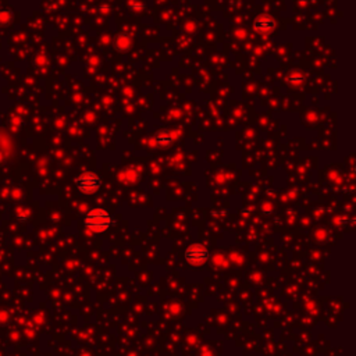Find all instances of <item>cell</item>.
I'll use <instances>...</instances> for the list:
<instances>
[{
    "label": "cell",
    "mask_w": 356,
    "mask_h": 356,
    "mask_svg": "<svg viewBox=\"0 0 356 356\" xmlns=\"http://www.w3.org/2000/svg\"><path fill=\"white\" fill-rule=\"evenodd\" d=\"M85 227L92 233L102 234L106 233L113 226V217L106 209H92L89 213L84 217Z\"/></svg>",
    "instance_id": "cell-1"
},
{
    "label": "cell",
    "mask_w": 356,
    "mask_h": 356,
    "mask_svg": "<svg viewBox=\"0 0 356 356\" xmlns=\"http://www.w3.org/2000/svg\"><path fill=\"white\" fill-rule=\"evenodd\" d=\"M77 189L79 192H82L85 195L95 194L97 189L102 185V180L100 177L93 173V171H85L82 174L79 175L75 181Z\"/></svg>",
    "instance_id": "cell-2"
},
{
    "label": "cell",
    "mask_w": 356,
    "mask_h": 356,
    "mask_svg": "<svg viewBox=\"0 0 356 356\" xmlns=\"http://www.w3.org/2000/svg\"><path fill=\"white\" fill-rule=\"evenodd\" d=\"M184 256L189 265L199 266L203 265L209 259V251H207L206 246L201 245V244H192L185 249Z\"/></svg>",
    "instance_id": "cell-3"
},
{
    "label": "cell",
    "mask_w": 356,
    "mask_h": 356,
    "mask_svg": "<svg viewBox=\"0 0 356 356\" xmlns=\"http://www.w3.org/2000/svg\"><path fill=\"white\" fill-rule=\"evenodd\" d=\"M274 26H276V21L270 15H259L258 18L255 19V29L258 32H272L273 29H274Z\"/></svg>",
    "instance_id": "cell-4"
}]
</instances>
